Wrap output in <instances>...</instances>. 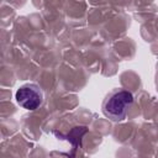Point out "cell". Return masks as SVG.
Wrapping results in <instances>:
<instances>
[{"label": "cell", "instance_id": "6da1fadb", "mask_svg": "<svg viewBox=\"0 0 158 158\" xmlns=\"http://www.w3.org/2000/svg\"><path fill=\"white\" fill-rule=\"evenodd\" d=\"M132 102H133L132 93L126 89L118 88L111 90L105 96L101 109L107 118L115 122H120L126 117L127 111L131 107Z\"/></svg>", "mask_w": 158, "mask_h": 158}, {"label": "cell", "instance_id": "7a4b0ae2", "mask_svg": "<svg viewBox=\"0 0 158 158\" xmlns=\"http://www.w3.org/2000/svg\"><path fill=\"white\" fill-rule=\"evenodd\" d=\"M16 102L25 110H36L43 102V93L37 84L27 83L21 85L15 93Z\"/></svg>", "mask_w": 158, "mask_h": 158}]
</instances>
